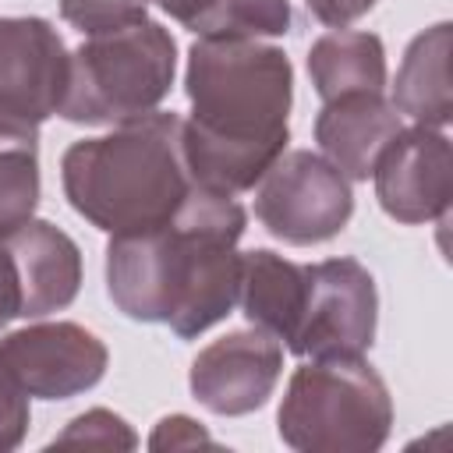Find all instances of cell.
<instances>
[{
    "label": "cell",
    "mask_w": 453,
    "mask_h": 453,
    "mask_svg": "<svg viewBox=\"0 0 453 453\" xmlns=\"http://www.w3.org/2000/svg\"><path fill=\"white\" fill-rule=\"evenodd\" d=\"M308 297V265L283 258L269 248L241 255V294L237 304L244 319L276 340L290 343Z\"/></svg>",
    "instance_id": "9a60e30c"
},
{
    "label": "cell",
    "mask_w": 453,
    "mask_h": 453,
    "mask_svg": "<svg viewBox=\"0 0 453 453\" xmlns=\"http://www.w3.org/2000/svg\"><path fill=\"white\" fill-rule=\"evenodd\" d=\"M379 290L357 258H322L308 265V297L287 343L297 357H365L375 343Z\"/></svg>",
    "instance_id": "52a82bcc"
},
{
    "label": "cell",
    "mask_w": 453,
    "mask_h": 453,
    "mask_svg": "<svg viewBox=\"0 0 453 453\" xmlns=\"http://www.w3.org/2000/svg\"><path fill=\"white\" fill-rule=\"evenodd\" d=\"M110 365L106 343L78 322H32L0 336V368L32 400L88 393Z\"/></svg>",
    "instance_id": "ba28073f"
},
{
    "label": "cell",
    "mask_w": 453,
    "mask_h": 453,
    "mask_svg": "<svg viewBox=\"0 0 453 453\" xmlns=\"http://www.w3.org/2000/svg\"><path fill=\"white\" fill-rule=\"evenodd\" d=\"M449 50H453V25L435 21L432 28L418 32L403 50V60L393 78V110L411 117L425 127H446L453 117L449 99Z\"/></svg>",
    "instance_id": "5bb4252c"
},
{
    "label": "cell",
    "mask_w": 453,
    "mask_h": 453,
    "mask_svg": "<svg viewBox=\"0 0 453 453\" xmlns=\"http://www.w3.org/2000/svg\"><path fill=\"white\" fill-rule=\"evenodd\" d=\"M283 375V343L251 326V329H234L209 347H202L191 361L188 386L191 396L219 414V418H241L273 396L276 382Z\"/></svg>",
    "instance_id": "30bf717a"
},
{
    "label": "cell",
    "mask_w": 453,
    "mask_h": 453,
    "mask_svg": "<svg viewBox=\"0 0 453 453\" xmlns=\"http://www.w3.org/2000/svg\"><path fill=\"white\" fill-rule=\"evenodd\" d=\"M60 18L81 35L127 28L149 18L145 0H60Z\"/></svg>",
    "instance_id": "d6986e66"
},
{
    "label": "cell",
    "mask_w": 453,
    "mask_h": 453,
    "mask_svg": "<svg viewBox=\"0 0 453 453\" xmlns=\"http://www.w3.org/2000/svg\"><path fill=\"white\" fill-rule=\"evenodd\" d=\"M39 191V124L0 110V237L35 216Z\"/></svg>",
    "instance_id": "ac0fdd59"
},
{
    "label": "cell",
    "mask_w": 453,
    "mask_h": 453,
    "mask_svg": "<svg viewBox=\"0 0 453 453\" xmlns=\"http://www.w3.org/2000/svg\"><path fill=\"white\" fill-rule=\"evenodd\" d=\"M375 198L396 223L446 219L453 198V149L442 127H400L372 166Z\"/></svg>",
    "instance_id": "9c48e42d"
},
{
    "label": "cell",
    "mask_w": 453,
    "mask_h": 453,
    "mask_svg": "<svg viewBox=\"0 0 453 453\" xmlns=\"http://www.w3.org/2000/svg\"><path fill=\"white\" fill-rule=\"evenodd\" d=\"M173 110H152L110 134L78 138L60 156L64 198L103 234L163 226L191 191Z\"/></svg>",
    "instance_id": "3957f363"
},
{
    "label": "cell",
    "mask_w": 453,
    "mask_h": 453,
    "mask_svg": "<svg viewBox=\"0 0 453 453\" xmlns=\"http://www.w3.org/2000/svg\"><path fill=\"white\" fill-rule=\"evenodd\" d=\"M71 53L46 18H0V110L32 124L60 113Z\"/></svg>",
    "instance_id": "8fae6325"
},
{
    "label": "cell",
    "mask_w": 453,
    "mask_h": 453,
    "mask_svg": "<svg viewBox=\"0 0 453 453\" xmlns=\"http://www.w3.org/2000/svg\"><path fill=\"white\" fill-rule=\"evenodd\" d=\"M276 428L301 453H372L393 432V396L365 357H311L294 368Z\"/></svg>",
    "instance_id": "277c9868"
},
{
    "label": "cell",
    "mask_w": 453,
    "mask_h": 453,
    "mask_svg": "<svg viewBox=\"0 0 453 453\" xmlns=\"http://www.w3.org/2000/svg\"><path fill=\"white\" fill-rule=\"evenodd\" d=\"M0 326H4V322H0Z\"/></svg>",
    "instance_id": "cb8c5ba5"
},
{
    "label": "cell",
    "mask_w": 453,
    "mask_h": 453,
    "mask_svg": "<svg viewBox=\"0 0 453 453\" xmlns=\"http://www.w3.org/2000/svg\"><path fill=\"white\" fill-rule=\"evenodd\" d=\"M177 42L170 28L145 18L127 28L85 35L71 53V81L60 117L71 124H127L170 96Z\"/></svg>",
    "instance_id": "5b68a950"
},
{
    "label": "cell",
    "mask_w": 453,
    "mask_h": 453,
    "mask_svg": "<svg viewBox=\"0 0 453 453\" xmlns=\"http://www.w3.org/2000/svg\"><path fill=\"white\" fill-rule=\"evenodd\" d=\"M184 446H212V435L188 414L163 418L149 435V449H184Z\"/></svg>",
    "instance_id": "7402d4cb"
},
{
    "label": "cell",
    "mask_w": 453,
    "mask_h": 453,
    "mask_svg": "<svg viewBox=\"0 0 453 453\" xmlns=\"http://www.w3.org/2000/svg\"><path fill=\"white\" fill-rule=\"evenodd\" d=\"M53 442H85V446H124V449H131V446H138V435L131 432V425L120 414H113L106 407H92V411L71 418L67 428Z\"/></svg>",
    "instance_id": "ffe728a7"
},
{
    "label": "cell",
    "mask_w": 453,
    "mask_h": 453,
    "mask_svg": "<svg viewBox=\"0 0 453 453\" xmlns=\"http://www.w3.org/2000/svg\"><path fill=\"white\" fill-rule=\"evenodd\" d=\"M308 11L322 21V25H333V28H347L354 25L357 18H365L379 0H304Z\"/></svg>",
    "instance_id": "603a6c76"
},
{
    "label": "cell",
    "mask_w": 453,
    "mask_h": 453,
    "mask_svg": "<svg viewBox=\"0 0 453 453\" xmlns=\"http://www.w3.org/2000/svg\"><path fill=\"white\" fill-rule=\"evenodd\" d=\"M255 216L283 244L333 241L354 216L350 180L319 152H283L255 184Z\"/></svg>",
    "instance_id": "8992f818"
},
{
    "label": "cell",
    "mask_w": 453,
    "mask_h": 453,
    "mask_svg": "<svg viewBox=\"0 0 453 453\" xmlns=\"http://www.w3.org/2000/svg\"><path fill=\"white\" fill-rule=\"evenodd\" d=\"M14 258L21 287V319L64 311L81 290V251L71 234L50 219H28L0 237Z\"/></svg>",
    "instance_id": "7c38bea8"
},
{
    "label": "cell",
    "mask_w": 453,
    "mask_h": 453,
    "mask_svg": "<svg viewBox=\"0 0 453 453\" xmlns=\"http://www.w3.org/2000/svg\"><path fill=\"white\" fill-rule=\"evenodd\" d=\"M180 156L191 184L241 195L287 152L294 67L262 39H198L188 50Z\"/></svg>",
    "instance_id": "7a4b0ae2"
},
{
    "label": "cell",
    "mask_w": 453,
    "mask_h": 453,
    "mask_svg": "<svg viewBox=\"0 0 453 453\" xmlns=\"http://www.w3.org/2000/svg\"><path fill=\"white\" fill-rule=\"evenodd\" d=\"M308 78L322 103L350 92L386 88V46L375 32L333 28L308 50Z\"/></svg>",
    "instance_id": "2e32d148"
},
{
    "label": "cell",
    "mask_w": 453,
    "mask_h": 453,
    "mask_svg": "<svg viewBox=\"0 0 453 453\" xmlns=\"http://www.w3.org/2000/svg\"><path fill=\"white\" fill-rule=\"evenodd\" d=\"M400 127V113L382 92H350L322 103L315 142L347 180H368L379 152Z\"/></svg>",
    "instance_id": "4fadbf2b"
},
{
    "label": "cell",
    "mask_w": 453,
    "mask_h": 453,
    "mask_svg": "<svg viewBox=\"0 0 453 453\" xmlns=\"http://www.w3.org/2000/svg\"><path fill=\"white\" fill-rule=\"evenodd\" d=\"M28 421H32V407L28 396L11 382V375L0 368V453L18 449L28 435Z\"/></svg>",
    "instance_id": "44dd1931"
},
{
    "label": "cell",
    "mask_w": 453,
    "mask_h": 453,
    "mask_svg": "<svg viewBox=\"0 0 453 453\" xmlns=\"http://www.w3.org/2000/svg\"><path fill=\"white\" fill-rule=\"evenodd\" d=\"M166 14L198 39H276L294 25L290 0H170Z\"/></svg>",
    "instance_id": "e0dca14e"
},
{
    "label": "cell",
    "mask_w": 453,
    "mask_h": 453,
    "mask_svg": "<svg viewBox=\"0 0 453 453\" xmlns=\"http://www.w3.org/2000/svg\"><path fill=\"white\" fill-rule=\"evenodd\" d=\"M244 226L248 212L234 195L191 184L163 226L110 237V301L134 322H166L177 340L202 336L237 304Z\"/></svg>",
    "instance_id": "6da1fadb"
}]
</instances>
